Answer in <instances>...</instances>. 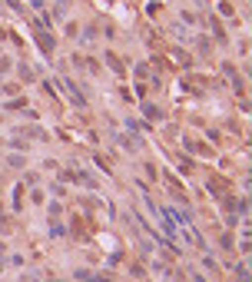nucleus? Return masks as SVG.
Returning <instances> with one entry per match:
<instances>
[{
    "instance_id": "f257e3e1",
    "label": "nucleus",
    "mask_w": 252,
    "mask_h": 282,
    "mask_svg": "<svg viewBox=\"0 0 252 282\" xmlns=\"http://www.w3.org/2000/svg\"><path fill=\"white\" fill-rule=\"evenodd\" d=\"M196 282H206V279H202V276H196Z\"/></svg>"
}]
</instances>
